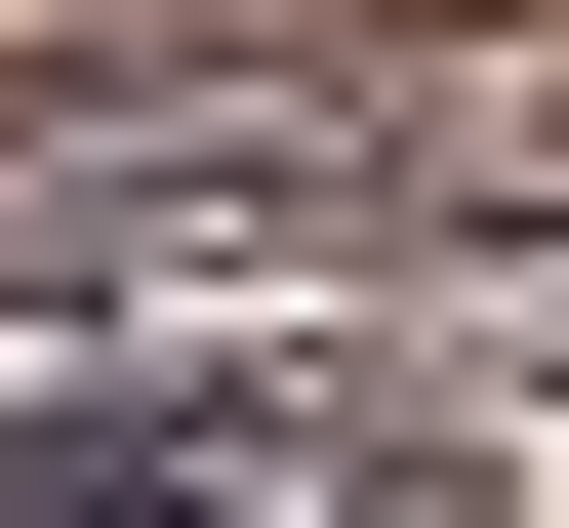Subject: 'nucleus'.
I'll return each instance as SVG.
<instances>
[{
    "mask_svg": "<svg viewBox=\"0 0 569 528\" xmlns=\"http://www.w3.org/2000/svg\"><path fill=\"white\" fill-rule=\"evenodd\" d=\"M203 528H284V488H203Z\"/></svg>",
    "mask_w": 569,
    "mask_h": 528,
    "instance_id": "f257e3e1",
    "label": "nucleus"
}]
</instances>
